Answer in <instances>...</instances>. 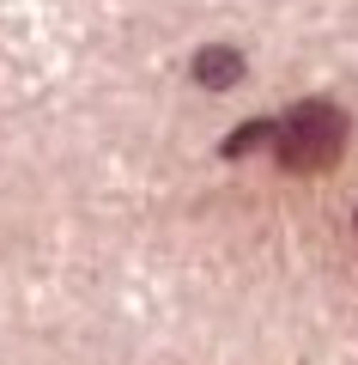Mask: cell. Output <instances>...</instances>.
I'll list each match as a JSON object with an SVG mask.
<instances>
[{
    "label": "cell",
    "instance_id": "3957f363",
    "mask_svg": "<svg viewBox=\"0 0 358 365\" xmlns=\"http://www.w3.org/2000/svg\"><path fill=\"white\" fill-rule=\"evenodd\" d=\"M273 134H280V122H243L219 153H225V158H243V153H256V146H273Z\"/></svg>",
    "mask_w": 358,
    "mask_h": 365
},
{
    "label": "cell",
    "instance_id": "6da1fadb",
    "mask_svg": "<svg viewBox=\"0 0 358 365\" xmlns=\"http://www.w3.org/2000/svg\"><path fill=\"white\" fill-rule=\"evenodd\" d=\"M346 146V116L334 104H298L273 134V153L285 170H328Z\"/></svg>",
    "mask_w": 358,
    "mask_h": 365
},
{
    "label": "cell",
    "instance_id": "7a4b0ae2",
    "mask_svg": "<svg viewBox=\"0 0 358 365\" xmlns=\"http://www.w3.org/2000/svg\"><path fill=\"white\" fill-rule=\"evenodd\" d=\"M194 79H201L206 91H231L237 79H243V55L225 49V43H206V49L194 55Z\"/></svg>",
    "mask_w": 358,
    "mask_h": 365
}]
</instances>
